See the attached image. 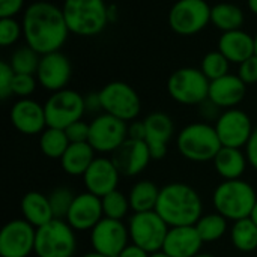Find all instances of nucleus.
<instances>
[{"label": "nucleus", "mask_w": 257, "mask_h": 257, "mask_svg": "<svg viewBox=\"0 0 257 257\" xmlns=\"http://www.w3.org/2000/svg\"><path fill=\"white\" fill-rule=\"evenodd\" d=\"M21 24L26 45L41 56L60 51L71 33L62 8L45 0L30 3L24 9Z\"/></svg>", "instance_id": "1"}, {"label": "nucleus", "mask_w": 257, "mask_h": 257, "mask_svg": "<svg viewBox=\"0 0 257 257\" xmlns=\"http://www.w3.org/2000/svg\"><path fill=\"white\" fill-rule=\"evenodd\" d=\"M155 212L169 227L196 226L203 217V203L193 187L184 182H173L161 188Z\"/></svg>", "instance_id": "2"}, {"label": "nucleus", "mask_w": 257, "mask_h": 257, "mask_svg": "<svg viewBox=\"0 0 257 257\" xmlns=\"http://www.w3.org/2000/svg\"><path fill=\"white\" fill-rule=\"evenodd\" d=\"M62 11L69 32L75 36H98L110 24L105 0H63Z\"/></svg>", "instance_id": "3"}, {"label": "nucleus", "mask_w": 257, "mask_h": 257, "mask_svg": "<svg viewBox=\"0 0 257 257\" xmlns=\"http://www.w3.org/2000/svg\"><path fill=\"white\" fill-rule=\"evenodd\" d=\"M179 154L193 163L214 161L223 148L215 126L208 122H193L181 130L176 137Z\"/></svg>", "instance_id": "4"}, {"label": "nucleus", "mask_w": 257, "mask_h": 257, "mask_svg": "<svg viewBox=\"0 0 257 257\" xmlns=\"http://www.w3.org/2000/svg\"><path fill=\"white\" fill-rule=\"evenodd\" d=\"M257 196L254 188L242 179L221 182L212 196L214 208L229 221L248 218L254 209Z\"/></svg>", "instance_id": "5"}, {"label": "nucleus", "mask_w": 257, "mask_h": 257, "mask_svg": "<svg viewBox=\"0 0 257 257\" xmlns=\"http://www.w3.org/2000/svg\"><path fill=\"white\" fill-rule=\"evenodd\" d=\"M211 81L200 68L185 66L176 69L167 80V92L182 105H199L209 96Z\"/></svg>", "instance_id": "6"}, {"label": "nucleus", "mask_w": 257, "mask_h": 257, "mask_svg": "<svg viewBox=\"0 0 257 257\" xmlns=\"http://www.w3.org/2000/svg\"><path fill=\"white\" fill-rule=\"evenodd\" d=\"M77 250L75 230L66 220L54 218L36 229L35 254L38 257H74Z\"/></svg>", "instance_id": "7"}, {"label": "nucleus", "mask_w": 257, "mask_h": 257, "mask_svg": "<svg viewBox=\"0 0 257 257\" xmlns=\"http://www.w3.org/2000/svg\"><path fill=\"white\" fill-rule=\"evenodd\" d=\"M211 9L206 0H178L169 11V26L181 36H194L211 24Z\"/></svg>", "instance_id": "8"}, {"label": "nucleus", "mask_w": 257, "mask_h": 257, "mask_svg": "<svg viewBox=\"0 0 257 257\" xmlns=\"http://www.w3.org/2000/svg\"><path fill=\"white\" fill-rule=\"evenodd\" d=\"M169 229L170 227L155 211L136 212L128 221L131 242L139 245L149 254L163 250Z\"/></svg>", "instance_id": "9"}, {"label": "nucleus", "mask_w": 257, "mask_h": 257, "mask_svg": "<svg viewBox=\"0 0 257 257\" xmlns=\"http://www.w3.org/2000/svg\"><path fill=\"white\" fill-rule=\"evenodd\" d=\"M102 113L111 114L120 120L133 122L142 110V101L136 89L125 81L107 83L99 90Z\"/></svg>", "instance_id": "10"}, {"label": "nucleus", "mask_w": 257, "mask_h": 257, "mask_svg": "<svg viewBox=\"0 0 257 257\" xmlns=\"http://www.w3.org/2000/svg\"><path fill=\"white\" fill-rule=\"evenodd\" d=\"M47 125L65 130L71 123L80 120L86 113L84 96L77 90L63 89L48 96L44 104Z\"/></svg>", "instance_id": "11"}, {"label": "nucleus", "mask_w": 257, "mask_h": 257, "mask_svg": "<svg viewBox=\"0 0 257 257\" xmlns=\"http://www.w3.org/2000/svg\"><path fill=\"white\" fill-rule=\"evenodd\" d=\"M89 143L96 154H113L128 140V122L101 113L90 123Z\"/></svg>", "instance_id": "12"}, {"label": "nucleus", "mask_w": 257, "mask_h": 257, "mask_svg": "<svg viewBox=\"0 0 257 257\" xmlns=\"http://www.w3.org/2000/svg\"><path fill=\"white\" fill-rule=\"evenodd\" d=\"M220 142L224 148H245L254 131L250 116L241 108L223 110L214 123Z\"/></svg>", "instance_id": "13"}, {"label": "nucleus", "mask_w": 257, "mask_h": 257, "mask_svg": "<svg viewBox=\"0 0 257 257\" xmlns=\"http://www.w3.org/2000/svg\"><path fill=\"white\" fill-rule=\"evenodd\" d=\"M36 229L24 218L6 223L0 232V256L29 257L35 253Z\"/></svg>", "instance_id": "14"}, {"label": "nucleus", "mask_w": 257, "mask_h": 257, "mask_svg": "<svg viewBox=\"0 0 257 257\" xmlns=\"http://www.w3.org/2000/svg\"><path fill=\"white\" fill-rule=\"evenodd\" d=\"M130 230L119 220L102 218L90 230V245L93 251L110 257H117L130 244Z\"/></svg>", "instance_id": "15"}, {"label": "nucleus", "mask_w": 257, "mask_h": 257, "mask_svg": "<svg viewBox=\"0 0 257 257\" xmlns=\"http://www.w3.org/2000/svg\"><path fill=\"white\" fill-rule=\"evenodd\" d=\"M72 75V66L66 54L62 51H53L42 54L36 71V78L41 87L54 93L66 89Z\"/></svg>", "instance_id": "16"}, {"label": "nucleus", "mask_w": 257, "mask_h": 257, "mask_svg": "<svg viewBox=\"0 0 257 257\" xmlns=\"http://www.w3.org/2000/svg\"><path fill=\"white\" fill-rule=\"evenodd\" d=\"M102 218L104 211L101 197L86 191L75 196L65 220L77 232H90Z\"/></svg>", "instance_id": "17"}, {"label": "nucleus", "mask_w": 257, "mask_h": 257, "mask_svg": "<svg viewBox=\"0 0 257 257\" xmlns=\"http://www.w3.org/2000/svg\"><path fill=\"white\" fill-rule=\"evenodd\" d=\"M111 160L122 176H137L145 172L152 160L149 146L145 140L128 139L111 154Z\"/></svg>", "instance_id": "18"}, {"label": "nucleus", "mask_w": 257, "mask_h": 257, "mask_svg": "<svg viewBox=\"0 0 257 257\" xmlns=\"http://www.w3.org/2000/svg\"><path fill=\"white\" fill-rule=\"evenodd\" d=\"M9 117L14 128L26 136L41 134L48 126L44 105L32 98L18 99L12 105Z\"/></svg>", "instance_id": "19"}, {"label": "nucleus", "mask_w": 257, "mask_h": 257, "mask_svg": "<svg viewBox=\"0 0 257 257\" xmlns=\"http://www.w3.org/2000/svg\"><path fill=\"white\" fill-rule=\"evenodd\" d=\"M120 173L111 158L96 157L87 172L83 176L86 190L98 197H104L108 193L117 190Z\"/></svg>", "instance_id": "20"}, {"label": "nucleus", "mask_w": 257, "mask_h": 257, "mask_svg": "<svg viewBox=\"0 0 257 257\" xmlns=\"http://www.w3.org/2000/svg\"><path fill=\"white\" fill-rule=\"evenodd\" d=\"M146 143L149 146L152 160H163L167 155V145L175 134V125L169 114L154 111L145 117Z\"/></svg>", "instance_id": "21"}, {"label": "nucleus", "mask_w": 257, "mask_h": 257, "mask_svg": "<svg viewBox=\"0 0 257 257\" xmlns=\"http://www.w3.org/2000/svg\"><path fill=\"white\" fill-rule=\"evenodd\" d=\"M203 244L196 226L170 227L161 251L170 257H194L200 253Z\"/></svg>", "instance_id": "22"}, {"label": "nucleus", "mask_w": 257, "mask_h": 257, "mask_svg": "<svg viewBox=\"0 0 257 257\" xmlns=\"http://www.w3.org/2000/svg\"><path fill=\"white\" fill-rule=\"evenodd\" d=\"M247 93V84L238 77V74H227L221 78L211 81L209 99L221 110L236 108Z\"/></svg>", "instance_id": "23"}, {"label": "nucleus", "mask_w": 257, "mask_h": 257, "mask_svg": "<svg viewBox=\"0 0 257 257\" xmlns=\"http://www.w3.org/2000/svg\"><path fill=\"white\" fill-rule=\"evenodd\" d=\"M218 51H221L230 63L241 65L254 56V36L242 29L224 32L218 39Z\"/></svg>", "instance_id": "24"}, {"label": "nucleus", "mask_w": 257, "mask_h": 257, "mask_svg": "<svg viewBox=\"0 0 257 257\" xmlns=\"http://www.w3.org/2000/svg\"><path fill=\"white\" fill-rule=\"evenodd\" d=\"M20 209L23 218L27 223H30L35 229H39L54 220V214L48 196L38 191H30L24 194L20 203Z\"/></svg>", "instance_id": "25"}, {"label": "nucleus", "mask_w": 257, "mask_h": 257, "mask_svg": "<svg viewBox=\"0 0 257 257\" xmlns=\"http://www.w3.org/2000/svg\"><path fill=\"white\" fill-rule=\"evenodd\" d=\"M248 164L247 154L236 148H221L214 158V167L224 181L241 179Z\"/></svg>", "instance_id": "26"}, {"label": "nucleus", "mask_w": 257, "mask_h": 257, "mask_svg": "<svg viewBox=\"0 0 257 257\" xmlns=\"http://www.w3.org/2000/svg\"><path fill=\"white\" fill-rule=\"evenodd\" d=\"M95 154L96 152L89 142L71 143L63 157L60 158L62 169L69 176H84V173L96 158Z\"/></svg>", "instance_id": "27"}, {"label": "nucleus", "mask_w": 257, "mask_h": 257, "mask_svg": "<svg viewBox=\"0 0 257 257\" xmlns=\"http://www.w3.org/2000/svg\"><path fill=\"white\" fill-rule=\"evenodd\" d=\"M244 21H245V14L235 3L223 2L214 5L211 9V24L218 30H221L223 33L242 29Z\"/></svg>", "instance_id": "28"}, {"label": "nucleus", "mask_w": 257, "mask_h": 257, "mask_svg": "<svg viewBox=\"0 0 257 257\" xmlns=\"http://www.w3.org/2000/svg\"><path fill=\"white\" fill-rule=\"evenodd\" d=\"M160 191H161V188H158L155 182L148 181V179L139 181L131 188L130 194H128L131 211L134 214L136 212L155 211L157 203H158V197H160Z\"/></svg>", "instance_id": "29"}, {"label": "nucleus", "mask_w": 257, "mask_h": 257, "mask_svg": "<svg viewBox=\"0 0 257 257\" xmlns=\"http://www.w3.org/2000/svg\"><path fill=\"white\" fill-rule=\"evenodd\" d=\"M71 142L65 133V130L47 126L39 137V148L41 152L53 160H60L66 149L69 148Z\"/></svg>", "instance_id": "30"}, {"label": "nucleus", "mask_w": 257, "mask_h": 257, "mask_svg": "<svg viewBox=\"0 0 257 257\" xmlns=\"http://www.w3.org/2000/svg\"><path fill=\"white\" fill-rule=\"evenodd\" d=\"M230 239L236 250L250 253L257 250V224L248 217L235 221L230 229Z\"/></svg>", "instance_id": "31"}, {"label": "nucleus", "mask_w": 257, "mask_h": 257, "mask_svg": "<svg viewBox=\"0 0 257 257\" xmlns=\"http://www.w3.org/2000/svg\"><path fill=\"white\" fill-rule=\"evenodd\" d=\"M227 221L229 220L224 218L218 212L206 214L197 221L196 229H197L200 238L203 239V242H215L226 235L227 227H229Z\"/></svg>", "instance_id": "32"}, {"label": "nucleus", "mask_w": 257, "mask_h": 257, "mask_svg": "<svg viewBox=\"0 0 257 257\" xmlns=\"http://www.w3.org/2000/svg\"><path fill=\"white\" fill-rule=\"evenodd\" d=\"M41 54L36 53L29 45H21L15 48L9 57V65L14 69L15 74H30L36 75L38 66H39Z\"/></svg>", "instance_id": "33"}, {"label": "nucleus", "mask_w": 257, "mask_h": 257, "mask_svg": "<svg viewBox=\"0 0 257 257\" xmlns=\"http://www.w3.org/2000/svg\"><path fill=\"white\" fill-rule=\"evenodd\" d=\"M229 68H230V62L218 50L206 53L200 62V69L208 77L209 81H214L217 78H221V77L230 74Z\"/></svg>", "instance_id": "34"}, {"label": "nucleus", "mask_w": 257, "mask_h": 257, "mask_svg": "<svg viewBox=\"0 0 257 257\" xmlns=\"http://www.w3.org/2000/svg\"><path fill=\"white\" fill-rule=\"evenodd\" d=\"M101 202H102V211H104L105 218L122 221L126 217L128 211L131 209L128 197L117 190L101 197Z\"/></svg>", "instance_id": "35"}, {"label": "nucleus", "mask_w": 257, "mask_h": 257, "mask_svg": "<svg viewBox=\"0 0 257 257\" xmlns=\"http://www.w3.org/2000/svg\"><path fill=\"white\" fill-rule=\"evenodd\" d=\"M75 196L77 194H74L72 190H69L66 187H57L48 194V200H50L54 218H57V220H65L66 218Z\"/></svg>", "instance_id": "36"}, {"label": "nucleus", "mask_w": 257, "mask_h": 257, "mask_svg": "<svg viewBox=\"0 0 257 257\" xmlns=\"http://www.w3.org/2000/svg\"><path fill=\"white\" fill-rule=\"evenodd\" d=\"M23 36V24L15 18H0V45L11 47Z\"/></svg>", "instance_id": "37"}, {"label": "nucleus", "mask_w": 257, "mask_h": 257, "mask_svg": "<svg viewBox=\"0 0 257 257\" xmlns=\"http://www.w3.org/2000/svg\"><path fill=\"white\" fill-rule=\"evenodd\" d=\"M38 78L30 74H15L12 83V95L21 98H30V95L36 90Z\"/></svg>", "instance_id": "38"}, {"label": "nucleus", "mask_w": 257, "mask_h": 257, "mask_svg": "<svg viewBox=\"0 0 257 257\" xmlns=\"http://www.w3.org/2000/svg\"><path fill=\"white\" fill-rule=\"evenodd\" d=\"M15 72L8 62L0 63V98L6 101L12 95V83Z\"/></svg>", "instance_id": "39"}, {"label": "nucleus", "mask_w": 257, "mask_h": 257, "mask_svg": "<svg viewBox=\"0 0 257 257\" xmlns=\"http://www.w3.org/2000/svg\"><path fill=\"white\" fill-rule=\"evenodd\" d=\"M89 131H90V125L86 123L83 119H80V120L71 123L68 128H65V133L71 143H86L89 140Z\"/></svg>", "instance_id": "40"}, {"label": "nucleus", "mask_w": 257, "mask_h": 257, "mask_svg": "<svg viewBox=\"0 0 257 257\" xmlns=\"http://www.w3.org/2000/svg\"><path fill=\"white\" fill-rule=\"evenodd\" d=\"M238 77L247 84H257V56H251L241 65H238Z\"/></svg>", "instance_id": "41"}, {"label": "nucleus", "mask_w": 257, "mask_h": 257, "mask_svg": "<svg viewBox=\"0 0 257 257\" xmlns=\"http://www.w3.org/2000/svg\"><path fill=\"white\" fill-rule=\"evenodd\" d=\"M24 8V0H0V18H15Z\"/></svg>", "instance_id": "42"}, {"label": "nucleus", "mask_w": 257, "mask_h": 257, "mask_svg": "<svg viewBox=\"0 0 257 257\" xmlns=\"http://www.w3.org/2000/svg\"><path fill=\"white\" fill-rule=\"evenodd\" d=\"M199 111H200V116L203 117V122H217V119L220 117V114L223 113L221 108L218 105H215L209 98L206 101H203L202 104H199Z\"/></svg>", "instance_id": "43"}, {"label": "nucleus", "mask_w": 257, "mask_h": 257, "mask_svg": "<svg viewBox=\"0 0 257 257\" xmlns=\"http://www.w3.org/2000/svg\"><path fill=\"white\" fill-rule=\"evenodd\" d=\"M128 139L146 142V126L143 120H133L128 125Z\"/></svg>", "instance_id": "44"}, {"label": "nucleus", "mask_w": 257, "mask_h": 257, "mask_svg": "<svg viewBox=\"0 0 257 257\" xmlns=\"http://www.w3.org/2000/svg\"><path fill=\"white\" fill-rule=\"evenodd\" d=\"M84 105H86L87 113H99V111H102L99 92H90V93L84 95Z\"/></svg>", "instance_id": "45"}, {"label": "nucleus", "mask_w": 257, "mask_h": 257, "mask_svg": "<svg viewBox=\"0 0 257 257\" xmlns=\"http://www.w3.org/2000/svg\"><path fill=\"white\" fill-rule=\"evenodd\" d=\"M245 154H247V158H248V164L257 170V126L254 128L253 134H251V139L248 142V145L245 146Z\"/></svg>", "instance_id": "46"}, {"label": "nucleus", "mask_w": 257, "mask_h": 257, "mask_svg": "<svg viewBox=\"0 0 257 257\" xmlns=\"http://www.w3.org/2000/svg\"><path fill=\"white\" fill-rule=\"evenodd\" d=\"M117 257H151V254L148 251H145L143 248H140L139 245L131 242L120 251V254Z\"/></svg>", "instance_id": "47"}, {"label": "nucleus", "mask_w": 257, "mask_h": 257, "mask_svg": "<svg viewBox=\"0 0 257 257\" xmlns=\"http://www.w3.org/2000/svg\"><path fill=\"white\" fill-rule=\"evenodd\" d=\"M117 20V8L116 5H108V21L110 23H114Z\"/></svg>", "instance_id": "48"}, {"label": "nucleus", "mask_w": 257, "mask_h": 257, "mask_svg": "<svg viewBox=\"0 0 257 257\" xmlns=\"http://www.w3.org/2000/svg\"><path fill=\"white\" fill-rule=\"evenodd\" d=\"M247 6H248L250 12H253L254 15H257V0H247Z\"/></svg>", "instance_id": "49"}, {"label": "nucleus", "mask_w": 257, "mask_h": 257, "mask_svg": "<svg viewBox=\"0 0 257 257\" xmlns=\"http://www.w3.org/2000/svg\"><path fill=\"white\" fill-rule=\"evenodd\" d=\"M81 257H110V256H105V254H101V253H96V251H89V253H86V254H83Z\"/></svg>", "instance_id": "50"}, {"label": "nucleus", "mask_w": 257, "mask_h": 257, "mask_svg": "<svg viewBox=\"0 0 257 257\" xmlns=\"http://www.w3.org/2000/svg\"><path fill=\"white\" fill-rule=\"evenodd\" d=\"M250 218L254 221L257 224V202H256V205H254V209H253V212H251V215H250Z\"/></svg>", "instance_id": "51"}, {"label": "nucleus", "mask_w": 257, "mask_h": 257, "mask_svg": "<svg viewBox=\"0 0 257 257\" xmlns=\"http://www.w3.org/2000/svg\"><path fill=\"white\" fill-rule=\"evenodd\" d=\"M151 257H170V256H169V254H166L164 251H158V253L151 254Z\"/></svg>", "instance_id": "52"}, {"label": "nucleus", "mask_w": 257, "mask_h": 257, "mask_svg": "<svg viewBox=\"0 0 257 257\" xmlns=\"http://www.w3.org/2000/svg\"><path fill=\"white\" fill-rule=\"evenodd\" d=\"M194 257H215L214 254H209V253H199L197 256Z\"/></svg>", "instance_id": "53"}, {"label": "nucleus", "mask_w": 257, "mask_h": 257, "mask_svg": "<svg viewBox=\"0 0 257 257\" xmlns=\"http://www.w3.org/2000/svg\"><path fill=\"white\" fill-rule=\"evenodd\" d=\"M254 54L257 56V33L256 36H254Z\"/></svg>", "instance_id": "54"}, {"label": "nucleus", "mask_w": 257, "mask_h": 257, "mask_svg": "<svg viewBox=\"0 0 257 257\" xmlns=\"http://www.w3.org/2000/svg\"><path fill=\"white\" fill-rule=\"evenodd\" d=\"M173 2H178V0H173Z\"/></svg>", "instance_id": "55"}]
</instances>
